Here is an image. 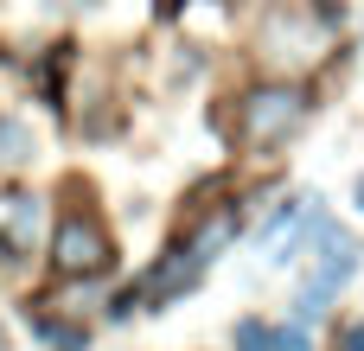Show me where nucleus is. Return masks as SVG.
I'll return each instance as SVG.
<instances>
[{"label":"nucleus","instance_id":"1","mask_svg":"<svg viewBox=\"0 0 364 351\" xmlns=\"http://www.w3.org/2000/svg\"><path fill=\"white\" fill-rule=\"evenodd\" d=\"M237 237V211H224L218 224H205L198 237H186L173 256H160V269L147 275V301L154 307H166V301H179V294H192L198 281H205V269L218 262V249Z\"/></svg>","mask_w":364,"mask_h":351},{"label":"nucleus","instance_id":"2","mask_svg":"<svg viewBox=\"0 0 364 351\" xmlns=\"http://www.w3.org/2000/svg\"><path fill=\"white\" fill-rule=\"evenodd\" d=\"M51 269L70 275V281L102 275V269H115V237H109L90 211H70V217H58V230H51Z\"/></svg>","mask_w":364,"mask_h":351},{"label":"nucleus","instance_id":"3","mask_svg":"<svg viewBox=\"0 0 364 351\" xmlns=\"http://www.w3.org/2000/svg\"><path fill=\"white\" fill-rule=\"evenodd\" d=\"M301 122H307V90H301V83H262V90L243 96V134H250L256 147L288 141Z\"/></svg>","mask_w":364,"mask_h":351},{"label":"nucleus","instance_id":"4","mask_svg":"<svg viewBox=\"0 0 364 351\" xmlns=\"http://www.w3.org/2000/svg\"><path fill=\"white\" fill-rule=\"evenodd\" d=\"M352 269H358V243H352V237L339 230V237L326 243V256H320V275H314V281L301 288L294 313H301V320H326V307H333V294H339V288L352 281Z\"/></svg>","mask_w":364,"mask_h":351},{"label":"nucleus","instance_id":"5","mask_svg":"<svg viewBox=\"0 0 364 351\" xmlns=\"http://www.w3.org/2000/svg\"><path fill=\"white\" fill-rule=\"evenodd\" d=\"M32 326H38V339H45V351H90V339H83V326H70V320H51V313H38Z\"/></svg>","mask_w":364,"mask_h":351},{"label":"nucleus","instance_id":"6","mask_svg":"<svg viewBox=\"0 0 364 351\" xmlns=\"http://www.w3.org/2000/svg\"><path fill=\"white\" fill-rule=\"evenodd\" d=\"M237 351H282V333L262 326V320H243L237 326Z\"/></svg>","mask_w":364,"mask_h":351},{"label":"nucleus","instance_id":"7","mask_svg":"<svg viewBox=\"0 0 364 351\" xmlns=\"http://www.w3.org/2000/svg\"><path fill=\"white\" fill-rule=\"evenodd\" d=\"M0 160H6V166L26 160V128H19V122H0Z\"/></svg>","mask_w":364,"mask_h":351},{"label":"nucleus","instance_id":"8","mask_svg":"<svg viewBox=\"0 0 364 351\" xmlns=\"http://www.w3.org/2000/svg\"><path fill=\"white\" fill-rule=\"evenodd\" d=\"M294 217H301V198H294V205H275V211H269V224H262V243H275Z\"/></svg>","mask_w":364,"mask_h":351},{"label":"nucleus","instance_id":"9","mask_svg":"<svg viewBox=\"0 0 364 351\" xmlns=\"http://www.w3.org/2000/svg\"><path fill=\"white\" fill-rule=\"evenodd\" d=\"M339 351H364V320H352V326L339 333Z\"/></svg>","mask_w":364,"mask_h":351},{"label":"nucleus","instance_id":"10","mask_svg":"<svg viewBox=\"0 0 364 351\" xmlns=\"http://www.w3.org/2000/svg\"><path fill=\"white\" fill-rule=\"evenodd\" d=\"M282 351H307V333L301 326H282Z\"/></svg>","mask_w":364,"mask_h":351},{"label":"nucleus","instance_id":"11","mask_svg":"<svg viewBox=\"0 0 364 351\" xmlns=\"http://www.w3.org/2000/svg\"><path fill=\"white\" fill-rule=\"evenodd\" d=\"M358 205H364V179H358Z\"/></svg>","mask_w":364,"mask_h":351}]
</instances>
